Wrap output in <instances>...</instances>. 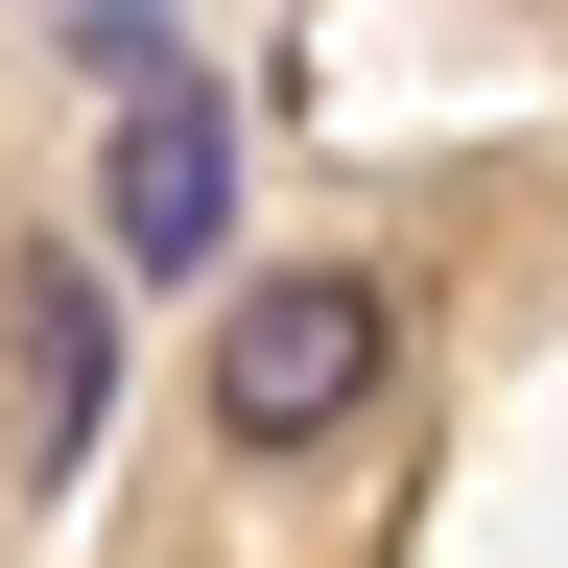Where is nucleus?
<instances>
[{"instance_id":"f03ea898","label":"nucleus","mask_w":568,"mask_h":568,"mask_svg":"<svg viewBox=\"0 0 568 568\" xmlns=\"http://www.w3.org/2000/svg\"><path fill=\"white\" fill-rule=\"evenodd\" d=\"M213 213H237V142H213L166 71H142V142H119V261H213Z\"/></svg>"},{"instance_id":"7ed1b4c3","label":"nucleus","mask_w":568,"mask_h":568,"mask_svg":"<svg viewBox=\"0 0 568 568\" xmlns=\"http://www.w3.org/2000/svg\"><path fill=\"white\" fill-rule=\"evenodd\" d=\"M24 355H48V450L95 426V261H24Z\"/></svg>"},{"instance_id":"f257e3e1","label":"nucleus","mask_w":568,"mask_h":568,"mask_svg":"<svg viewBox=\"0 0 568 568\" xmlns=\"http://www.w3.org/2000/svg\"><path fill=\"white\" fill-rule=\"evenodd\" d=\"M379 355H403V308L355 261H308V284H261V308L213 332V426H237V450H332V426L379 403Z\"/></svg>"}]
</instances>
